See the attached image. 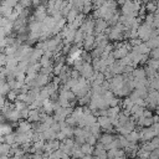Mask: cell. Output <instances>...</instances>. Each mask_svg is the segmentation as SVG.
Instances as JSON below:
<instances>
[{"mask_svg":"<svg viewBox=\"0 0 159 159\" xmlns=\"http://www.w3.org/2000/svg\"><path fill=\"white\" fill-rule=\"evenodd\" d=\"M154 137H157V133L154 132V129L152 127H147L146 129H143L140 132V139L143 142H148V140H152Z\"/></svg>","mask_w":159,"mask_h":159,"instance_id":"cell-1","label":"cell"},{"mask_svg":"<svg viewBox=\"0 0 159 159\" xmlns=\"http://www.w3.org/2000/svg\"><path fill=\"white\" fill-rule=\"evenodd\" d=\"M148 103L152 107H157L159 106V91H155L154 88L149 92V96H148Z\"/></svg>","mask_w":159,"mask_h":159,"instance_id":"cell-2","label":"cell"},{"mask_svg":"<svg viewBox=\"0 0 159 159\" xmlns=\"http://www.w3.org/2000/svg\"><path fill=\"white\" fill-rule=\"evenodd\" d=\"M113 140H115V137H113V136H111V134H108V133L102 134V136L100 137V142L104 146V148H106V146H109Z\"/></svg>","mask_w":159,"mask_h":159,"instance_id":"cell-3","label":"cell"},{"mask_svg":"<svg viewBox=\"0 0 159 159\" xmlns=\"http://www.w3.org/2000/svg\"><path fill=\"white\" fill-rule=\"evenodd\" d=\"M125 137H127V139L129 140V143H137L140 139V133H138L137 131H132L129 134H127Z\"/></svg>","mask_w":159,"mask_h":159,"instance_id":"cell-4","label":"cell"},{"mask_svg":"<svg viewBox=\"0 0 159 159\" xmlns=\"http://www.w3.org/2000/svg\"><path fill=\"white\" fill-rule=\"evenodd\" d=\"M93 146L88 144V143H83V144H81V150L83 154H93Z\"/></svg>","mask_w":159,"mask_h":159,"instance_id":"cell-5","label":"cell"},{"mask_svg":"<svg viewBox=\"0 0 159 159\" xmlns=\"http://www.w3.org/2000/svg\"><path fill=\"white\" fill-rule=\"evenodd\" d=\"M149 154H150V152H147V150L142 149V148H139L138 152H137V157L139 159H149Z\"/></svg>","mask_w":159,"mask_h":159,"instance_id":"cell-6","label":"cell"},{"mask_svg":"<svg viewBox=\"0 0 159 159\" xmlns=\"http://www.w3.org/2000/svg\"><path fill=\"white\" fill-rule=\"evenodd\" d=\"M115 159H125V155H124V154H122V155H118V157H116Z\"/></svg>","mask_w":159,"mask_h":159,"instance_id":"cell-7","label":"cell"},{"mask_svg":"<svg viewBox=\"0 0 159 159\" xmlns=\"http://www.w3.org/2000/svg\"><path fill=\"white\" fill-rule=\"evenodd\" d=\"M80 159H83V158H80Z\"/></svg>","mask_w":159,"mask_h":159,"instance_id":"cell-8","label":"cell"},{"mask_svg":"<svg viewBox=\"0 0 159 159\" xmlns=\"http://www.w3.org/2000/svg\"><path fill=\"white\" fill-rule=\"evenodd\" d=\"M138 159H139V158H138Z\"/></svg>","mask_w":159,"mask_h":159,"instance_id":"cell-9","label":"cell"}]
</instances>
